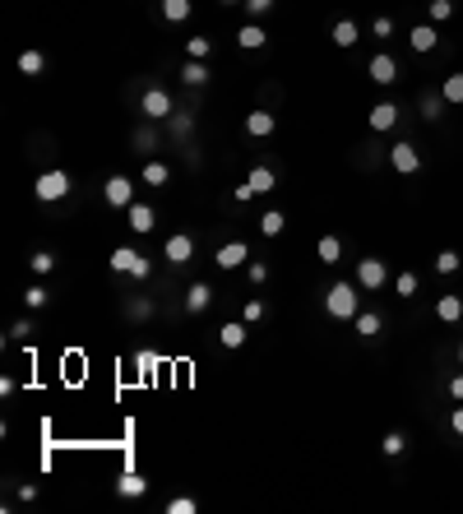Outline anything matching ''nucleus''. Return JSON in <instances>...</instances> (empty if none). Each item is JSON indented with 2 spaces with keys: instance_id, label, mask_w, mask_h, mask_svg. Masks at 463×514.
<instances>
[{
  "instance_id": "1",
  "label": "nucleus",
  "mask_w": 463,
  "mask_h": 514,
  "mask_svg": "<svg viewBox=\"0 0 463 514\" xmlns=\"http://www.w3.org/2000/svg\"><path fill=\"white\" fill-rule=\"evenodd\" d=\"M324 311H329L334 320H357V311H362V288H357V283H334V288L324 292Z\"/></svg>"
},
{
  "instance_id": "2",
  "label": "nucleus",
  "mask_w": 463,
  "mask_h": 514,
  "mask_svg": "<svg viewBox=\"0 0 463 514\" xmlns=\"http://www.w3.org/2000/svg\"><path fill=\"white\" fill-rule=\"evenodd\" d=\"M70 186H75V181H70V172L65 167H51V172H42V176H37V200L42 204H56V200H65L70 195Z\"/></svg>"
},
{
  "instance_id": "3",
  "label": "nucleus",
  "mask_w": 463,
  "mask_h": 514,
  "mask_svg": "<svg viewBox=\"0 0 463 514\" xmlns=\"http://www.w3.org/2000/svg\"><path fill=\"white\" fill-rule=\"evenodd\" d=\"M111 269H116V274H130V278H148V259H144L134 246H116L111 250Z\"/></svg>"
},
{
  "instance_id": "4",
  "label": "nucleus",
  "mask_w": 463,
  "mask_h": 514,
  "mask_svg": "<svg viewBox=\"0 0 463 514\" xmlns=\"http://www.w3.org/2000/svg\"><path fill=\"white\" fill-rule=\"evenodd\" d=\"M385 283H389L385 259H357V288L375 292V288H385Z\"/></svg>"
},
{
  "instance_id": "5",
  "label": "nucleus",
  "mask_w": 463,
  "mask_h": 514,
  "mask_svg": "<svg viewBox=\"0 0 463 514\" xmlns=\"http://www.w3.org/2000/svg\"><path fill=\"white\" fill-rule=\"evenodd\" d=\"M139 112L148 116V121H163V116H172V93L167 89H148L139 98Z\"/></svg>"
},
{
  "instance_id": "6",
  "label": "nucleus",
  "mask_w": 463,
  "mask_h": 514,
  "mask_svg": "<svg viewBox=\"0 0 463 514\" xmlns=\"http://www.w3.org/2000/svg\"><path fill=\"white\" fill-rule=\"evenodd\" d=\"M102 195H107L111 209H130L134 204V181L130 176H111L107 186H102Z\"/></svg>"
},
{
  "instance_id": "7",
  "label": "nucleus",
  "mask_w": 463,
  "mask_h": 514,
  "mask_svg": "<svg viewBox=\"0 0 463 514\" xmlns=\"http://www.w3.org/2000/svg\"><path fill=\"white\" fill-rule=\"evenodd\" d=\"M213 259H218V269H241V264H250V246L246 241H222L213 250Z\"/></svg>"
},
{
  "instance_id": "8",
  "label": "nucleus",
  "mask_w": 463,
  "mask_h": 514,
  "mask_svg": "<svg viewBox=\"0 0 463 514\" xmlns=\"http://www.w3.org/2000/svg\"><path fill=\"white\" fill-rule=\"evenodd\" d=\"M389 167H394V172H403V176H412V172L421 167V153H417L412 144H403V139H398V144L389 148Z\"/></svg>"
},
{
  "instance_id": "9",
  "label": "nucleus",
  "mask_w": 463,
  "mask_h": 514,
  "mask_svg": "<svg viewBox=\"0 0 463 514\" xmlns=\"http://www.w3.org/2000/svg\"><path fill=\"white\" fill-rule=\"evenodd\" d=\"M163 255L167 259H172V264H190V255H195V241H190V236L186 232H177V236H167V241H163Z\"/></svg>"
},
{
  "instance_id": "10",
  "label": "nucleus",
  "mask_w": 463,
  "mask_h": 514,
  "mask_svg": "<svg viewBox=\"0 0 463 514\" xmlns=\"http://www.w3.org/2000/svg\"><path fill=\"white\" fill-rule=\"evenodd\" d=\"M125 227L144 236V232H153V227H158V218H153V209H148V204H139V200H134L130 209H125Z\"/></svg>"
},
{
  "instance_id": "11",
  "label": "nucleus",
  "mask_w": 463,
  "mask_h": 514,
  "mask_svg": "<svg viewBox=\"0 0 463 514\" xmlns=\"http://www.w3.org/2000/svg\"><path fill=\"white\" fill-rule=\"evenodd\" d=\"M398 75H403V70H398V60L394 56H385V51H380V56H371V79L375 84H398Z\"/></svg>"
},
{
  "instance_id": "12",
  "label": "nucleus",
  "mask_w": 463,
  "mask_h": 514,
  "mask_svg": "<svg viewBox=\"0 0 463 514\" xmlns=\"http://www.w3.org/2000/svg\"><path fill=\"white\" fill-rule=\"evenodd\" d=\"M209 306H213V288H209V283H190V288H186V311L190 315H204Z\"/></svg>"
},
{
  "instance_id": "13",
  "label": "nucleus",
  "mask_w": 463,
  "mask_h": 514,
  "mask_svg": "<svg viewBox=\"0 0 463 514\" xmlns=\"http://www.w3.org/2000/svg\"><path fill=\"white\" fill-rule=\"evenodd\" d=\"M408 42H412V51H421V56H426V51H436L440 33H436V23H417V28L408 33Z\"/></svg>"
},
{
  "instance_id": "14",
  "label": "nucleus",
  "mask_w": 463,
  "mask_h": 514,
  "mask_svg": "<svg viewBox=\"0 0 463 514\" xmlns=\"http://www.w3.org/2000/svg\"><path fill=\"white\" fill-rule=\"evenodd\" d=\"M218 338H222V347H246V338H250V324L246 320H227L218 329Z\"/></svg>"
},
{
  "instance_id": "15",
  "label": "nucleus",
  "mask_w": 463,
  "mask_h": 514,
  "mask_svg": "<svg viewBox=\"0 0 463 514\" xmlns=\"http://www.w3.org/2000/svg\"><path fill=\"white\" fill-rule=\"evenodd\" d=\"M177 75H181V84H190V89H204V84H209V75H213V70L204 65V60H186V65H181Z\"/></svg>"
},
{
  "instance_id": "16",
  "label": "nucleus",
  "mask_w": 463,
  "mask_h": 514,
  "mask_svg": "<svg viewBox=\"0 0 463 514\" xmlns=\"http://www.w3.org/2000/svg\"><path fill=\"white\" fill-rule=\"evenodd\" d=\"M398 125V107L394 102H375L371 107V130H394Z\"/></svg>"
},
{
  "instance_id": "17",
  "label": "nucleus",
  "mask_w": 463,
  "mask_h": 514,
  "mask_svg": "<svg viewBox=\"0 0 463 514\" xmlns=\"http://www.w3.org/2000/svg\"><path fill=\"white\" fill-rule=\"evenodd\" d=\"M265 42H269V33L260 23H241V33H236V46H241V51H260Z\"/></svg>"
},
{
  "instance_id": "18",
  "label": "nucleus",
  "mask_w": 463,
  "mask_h": 514,
  "mask_svg": "<svg viewBox=\"0 0 463 514\" xmlns=\"http://www.w3.org/2000/svg\"><path fill=\"white\" fill-rule=\"evenodd\" d=\"M436 315H440L445 324H459L463 320V297H454V292L450 297H436Z\"/></svg>"
},
{
  "instance_id": "19",
  "label": "nucleus",
  "mask_w": 463,
  "mask_h": 514,
  "mask_svg": "<svg viewBox=\"0 0 463 514\" xmlns=\"http://www.w3.org/2000/svg\"><path fill=\"white\" fill-rule=\"evenodd\" d=\"M246 134H250V139H269V134H274V116L269 112H250L246 116Z\"/></svg>"
},
{
  "instance_id": "20",
  "label": "nucleus",
  "mask_w": 463,
  "mask_h": 514,
  "mask_svg": "<svg viewBox=\"0 0 463 514\" xmlns=\"http://www.w3.org/2000/svg\"><path fill=\"white\" fill-rule=\"evenodd\" d=\"M362 42V28H357L353 19H338L334 23V46H357Z\"/></svg>"
},
{
  "instance_id": "21",
  "label": "nucleus",
  "mask_w": 463,
  "mask_h": 514,
  "mask_svg": "<svg viewBox=\"0 0 463 514\" xmlns=\"http://www.w3.org/2000/svg\"><path fill=\"white\" fill-rule=\"evenodd\" d=\"M42 70H46V56H42V51H33V46H28V51H19V75L37 79Z\"/></svg>"
},
{
  "instance_id": "22",
  "label": "nucleus",
  "mask_w": 463,
  "mask_h": 514,
  "mask_svg": "<svg viewBox=\"0 0 463 514\" xmlns=\"http://www.w3.org/2000/svg\"><path fill=\"white\" fill-rule=\"evenodd\" d=\"M158 366H163V357H158V352H148V347H139V352H134V371H139V380H153Z\"/></svg>"
},
{
  "instance_id": "23",
  "label": "nucleus",
  "mask_w": 463,
  "mask_h": 514,
  "mask_svg": "<svg viewBox=\"0 0 463 514\" xmlns=\"http://www.w3.org/2000/svg\"><path fill=\"white\" fill-rule=\"evenodd\" d=\"M246 186H250V195H269V191H274V172H269V167H250Z\"/></svg>"
},
{
  "instance_id": "24",
  "label": "nucleus",
  "mask_w": 463,
  "mask_h": 514,
  "mask_svg": "<svg viewBox=\"0 0 463 514\" xmlns=\"http://www.w3.org/2000/svg\"><path fill=\"white\" fill-rule=\"evenodd\" d=\"M315 255H320L324 264H338V255H343V241H338V236H320V241H315Z\"/></svg>"
},
{
  "instance_id": "25",
  "label": "nucleus",
  "mask_w": 463,
  "mask_h": 514,
  "mask_svg": "<svg viewBox=\"0 0 463 514\" xmlns=\"http://www.w3.org/2000/svg\"><path fill=\"white\" fill-rule=\"evenodd\" d=\"M357 334H362V338H375V334H380V324H385V320H380V315H375V311H357Z\"/></svg>"
},
{
  "instance_id": "26",
  "label": "nucleus",
  "mask_w": 463,
  "mask_h": 514,
  "mask_svg": "<svg viewBox=\"0 0 463 514\" xmlns=\"http://www.w3.org/2000/svg\"><path fill=\"white\" fill-rule=\"evenodd\" d=\"M163 19L167 23H186L190 19V0H163Z\"/></svg>"
},
{
  "instance_id": "27",
  "label": "nucleus",
  "mask_w": 463,
  "mask_h": 514,
  "mask_svg": "<svg viewBox=\"0 0 463 514\" xmlns=\"http://www.w3.org/2000/svg\"><path fill=\"white\" fill-rule=\"evenodd\" d=\"M167 181H172V167H167V162H148V167H144V186H167Z\"/></svg>"
},
{
  "instance_id": "28",
  "label": "nucleus",
  "mask_w": 463,
  "mask_h": 514,
  "mask_svg": "<svg viewBox=\"0 0 463 514\" xmlns=\"http://www.w3.org/2000/svg\"><path fill=\"white\" fill-rule=\"evenodd\" d=\"M116 491H121V496H144V491H148V482H144L139 473H125V477L116 482Z\"/></svg>"
},
{
  "instance_id": "29",
  "label": "nucleus",
  "mask_w": 463,
  "mask_h": 514,
  "mask_svg": "<svg viewBox=\"0 0 463 514\" xmlns=\"http://www.w3.org/2000/svg\"><path fill=\"white\" fill-rule=\"evenodd\" d=\"M283 227H287V218L278 209H269L265 218H260V232H265V236H283Z\"/></svg>"
},
{
  "instance_id": "30",
  "label": "nucleus",
  "mask_w": 463,
  "mask_h": 514,
  "mask_svg": "<svg viewBox=\"0 0 463 514\" xmlns=\"http://www.w3.org/2000/svg\"><path fill=\"white\" fill-rule=\"evenodd\" d=\"M440 98L459 107V102H463V75H450V79H445V84H440Z\"/></svg>"
},
{
  "instance_id": "31",
  "label": "nucleus",
  "mask_w": 463,
  "mask_h": 514,
  "mask_svg": "<svg viewBox=\"0 0 463 514\" xmlns=\"http://www.w3.org/2000/svg\"><path fill=\"white\" fill-rule=\"evenodd\" d=\"M186 51H190V60H209L213 56V42H209V37H190Z\"/></svg>"
},
{
  "instance_id": "32",
  "label": "nucleus",
  "mask_w": 463,
  "mask_h": 514,
  "mask_svg": "<svg viewBox=\"0 0 463 514\" xmlns=\"http://www.w3.org/2000/svg\"><path fill=\"white\" fill-rule=\"evenodd\" d=\"M380 449H385L389 458H398V454H403V449H408V440H403V431H389V436L380 440Z\"/></svg>"
},
{
  "instance_id": "33",
  "label": "nucleus",
  "mask_w": 463,
  "mask_h": 514,
  "mask_svg": "<svg viewBox=\"0 0 463 514\" xmlns=\"http://www.w3.org/2000/svg\"><path fill=\"white\" fill-rule=\"evenodd\" d=\"M426 14H431V23H445L454 14V0H431L426 5Z\"/></svg>"
},
{
  "instance_id": "34",
  "label": "nucleus",
  "mask_w": 463,
  "mask_h": 514,
  "mask_svg": "<svg viewBox=\"0 0 463 514\" xmlns=\"http://www.w3.org/2000/svg\"><path fill=\"white\" fill-rule=\"evenodd\" d=\"M436 274H459V250H440L436 255Z\"/></svg>"
},
{
  "instance_id": "35",
  "label": "nucleus",
  "mask_w": 463,
  "mask_h": 514,
  "mask_svg": "<svg viewBox=\"0 0 463 514\" xmlns=\"http://www.w3.org/2000/svg\"><path fill=\"white\" fill-rule=\"evenodd\" d=\"M394 292H398V297H417V274H398Z\"/></svg>"
},
{
  "instance_id": "36",
  "label": "nucleus",
  "mask_w": 463,
  "mask_h": 514,
  "mask_svg": "<svg viewBox=\"0 0 463 514\" xmlns=\"http://www.w3.org/2000/svg\"><path fill=\"white\" fill-rule=\"evenodd\" d=\"M241 320L246 324H260V320H265V302H255V297H250V302L241 306Z\"/></svg>"
},
{
  "instance_id": "37",
  "label": "nucleus",
  "mask_w": 463,
  "mask_h": 514,
  "mask_svg": "<svg viewBox=\"0 0 463 514\" xmlns=\"http://www.w3.org/2000/svg\"><path fill=\"white\" fill-rule=\"evenodd\" d=\"M199 505L190 501V496H172V501H167V514H195Z\"/></svg>"
},
{
  "instance_id": "38",
  "label": "nucleus",
  "mask_w": 463,
  "mask_h": 514,
  "mask_svg": "<svg viewBox=\"0 0 463 514\" xmlns=\"http://www.w3.org/2000/svg\"><path fill=\"white\" fill-rule=\"evenodd\" d=\"M28 269H33V274H51V269H56V255H46V250H37V255L28 259Z\"/></svg>"
},
{
  "instance_id": "39",
  "label": "nucleus",
  "mask_w": 463,
  "mask_h": 514,
  "mask_svg": "<svg viewBox=\"0 0 463 514\" xmlns=\"http://www.w3.org/2000/svg\"><path fill=\"white\" fill-rule=\"evenodd\" d=\"M440 107H445V98H421V116H426V121H440Z\"/></svg>"
},
{
  "instance_id": "40",
  "label": "nucleus",
  "mask_w": 463,
  "mask_h": 514,
  "mask_svg": "<svg viewBox=\"0 0 463 514\" xmlns=\"http://www.w3.org/2000/svg\"><path fill=\"white\" fill-rule=\"evenodd\" d=\"M246 274H250L255 288H260V283H269V264H260V259H250V264H246Z\"/></svg>"
},
{
  "instance_id": "41",
  "label": "nucleus",
  "mask_w": 463,
  "mask_h": 514,
  "mask_svg": "<svg viewBox=\"0 0 463 514\" xmlns=\"http://www.w3.org/2000/svg\"><path fill=\"white\" fill-rule=\"evenodd\" d=\"M23 306H28V311L46 306V288H28V292H23Z\"/></svg>"
},
{
  "instance_id": "42",
  "label": "nucleus",
  "mask_w": 463,
  "mask_h": 514,
  "mask_svg": "<svg viewBox=\"0 0 463 514\" xmlns=\"http://www.w3.org/2000/svg\"><path fill=\"white\" fill-rule=\"evenodd\" d=\"M190 130H195L190 116H172V134H177V139H190Z\"/></svg>"
},
{
  "instance_id": "43",
  "label": "nucleus",
  "mask_w": 463,
  "mask_h": 514,
  "mask_svg": "<svg viewBox=\"0 0 463 514\" xmlns=\"http://www.w3.org/2000/svg\"><path fill=\"white\" fill-rule=\"evenodd\" d=\"M158 144V134L148 130V125H144V130H134V148H153Z\"/></svg>"
},
{
  "instance_id": "44",
  "label": "nucleus",
  "mask_w": 463,
  "mask_h": 514,
  "mask_svg": "<svg viewBox=\"0 0 463 514\" xmlns=\"http://www.w3.org/2000/svg\"><path fill=\"white\" fill-rule=\"evenodd\" d=\"M269 10H274V0H246V14H250V19L255 14H269Z\"/></svg>"
},
{
  "instance_id": "45",
  "label": "nucleus",
  "mask_w": 463,
  "mask_h": 514,
  "mask_svg": "<svg viewBox=\"0 0 463 514\" xmlns=\"http://www.w3.org/2000/svg\"><path fill=\"white\" fill-rule=\"evenodd\" d=\"M371 33H375V37H389V33H394V19H385V14H380V19L371 23Z\"/></svg>"
},
{
  "instance_id": "46",
  "label": "nucleus",
  "mask_w": 463,
  "mask_h": 514,
  "mask_svg": "<svg viewBox=\"0 0 463 514\" xmlns=\"http://www.w3.org/2000/svg\"><path fill=\"white\" fill-rule=\"evenodd\" d=\"M28 334H33V320H19V324H14V329H10V338H19V343H23V338H28Z\"/></svg>"
},
{
  "instance_id": "47",
  "label": "nucleus",
  "mask_w": 463,
  "mask_h": 514,
  "mask_svg": "<svg viewBox=\"0 0 463 514\" xmlns=\"http://www.w3.org/2000/svg\"><path fill=\"white\" fill-rule=\"evenodd\" d=\"M130 315H134V320H148V315H153V306H148V302H130Z\"/></svg>"
},
{
  "instance_id": "48",
  "label": "nucleus",
  "mask_w": 463,
  "mask_h": 514,
  "mask_svg": "<svg viewBox=\"0 0 463 514\" xmlns=\"http://www.w3.org/2000/svg\"><path fill=\"white\" fill-rule=\"evenodd\" d=\"M450 399L463 403V375H454V380H450Z\"/></svg>"
},
{
  "instance_id": "49",
  "label": "nucleus",
  "mask_w": 463,
  "mask_h": 514,
  "mask_svg": "<svg viewBox=\"0 0 463 514\" xmlns=\"http://www.w3.org/2000/svg\"><path fill=\"white\" fill-rule=\"evenodd\" d=\"M231 200H236V204H246V200H255V195H250V186H246V181H241V186L231 191Z\"/></svg>"
},
{
  "instance_id": "50",
  "label": "nucleus",
  "mask_w": 463,
  "mask_h": 514,
  "mask_svg": "<svg viewBox=\"0 0 463 514\" xmlns=\"http://www.w3.org/2000/svg\"><path fill=\"white\" fill-rule=\"evenodd\" d=\"M450 426H454V431H459V436H463V403H459V408H454V413H450Z\"/></svg>"
},
{
  "instance_id": "51",
  "label": "nucleus",
  "mask_w": 463,
  "mask_h": 514,
  "mask_svg": "<svg viewBox=\"0 0 463 514\" xmlns=\"http://www.w3.org/2000/svg\"><path fill=\"white\" fill-rule=\"evenodd\" d=\"M227 5H246V0H227Z\"/></svg>"
},
{
  "instance_id": "52",
  "label": "nucleus",
  "mask_w": 463,
  "mask_h": 514,
  "mask_svg": "<svg viewBox=\"0 0 463 514\" xmlns=\"http://www.w3.org/2000/svg\"><path fill=\"white\" fill-rule=\"evenodd\" d=\"M459 361H463V343H459Z\"/></svg>"
}]
</instances>
